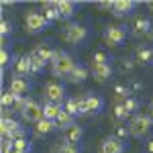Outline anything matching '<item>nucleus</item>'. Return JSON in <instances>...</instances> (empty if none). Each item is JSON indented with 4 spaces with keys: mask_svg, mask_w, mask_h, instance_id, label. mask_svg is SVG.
Wrapping results in <instances>:
<instances>
[{
    "mask_svg": "<svg viewBox=\"0 0 153 153\" xmlns=\"http://www.w3.org/2000/svg\"><path fill=\"white\" fill-rule=\"evenodd\" d=\"M76 68V61L70 53H63V51H57V55L51 63V74L55 78H68L71 74V70Z\"/></svg>",
    "mask_w": 153,
    "mask_h": 153,
    "instance_id": "nucleus-1",
    "label": "nucleus"
},
{
    "mask_svg": "<svg viewBox=\"0 0 153 153\" xmlns=\"http://www.w3.org/2000/svg\"><path fill=\"white\" fill-rule=\"evenodd\" d=\"M47 25H49L47 19L43 16V12H39V10H29L27 16H25V31L29 35H37L41 31H45Z\"/></svg>",
    "mask_w": 153,
    "mask_h": 153,
    "instance_id": "nucleus-2",
    "label": "nucleus"
},
{
    "mask_svg": "<svg viewBox=\"0 0 153 153\" xmlns=\"http://www.w3.org/2000/svg\"><path fill=\"white\" fill-rule=\"evenodd\" d=\"M153 127V120L149 118V114H137L133 117V120L129 123V131H131V137L135 139H143Z\"/></svg>",
    "mask_w": 153,
    "mask_h": 153,
    "instance_id": "nucleus-3",
    "label": "nucleus"
},
{
    "mask_svg": "<svg viewBox=\"0 0 153 153\" xmlns=\"http://www.w3.org/2000/svg\"><path fill=\"white\" fill-rule=\"evenodd\" d=\"M86 37H88V29H86L84 25L70 23L63 29V41L70 43V45H80Z\"/></svg>",
    "mask_w": 153,
    "mask_h": 153,
    "instance_id": "nucleus-4",
    "label": "nucleus"
},
{
    "mask_svg": "<svg viewBox=\"0 0 153 153\" xmlns=\"http://www.w3.org/2000/svg\"><path fill=\"white\" fill-rule=\"evenodd\" d=\"M43 100L45 102H55V104H63L65 102V88L59 82H47L43 88Z\"/></svg>",
    "mask_w": 153,
    "mask_h": 153,
    "instance_id": "nucleus-5",
    "label": "nucleus"
},
{
    "mask_svg": "<svg viewBox=\"0 0 153 153\" xmlns=\"http://www.w3.org/2000/svg\"><path fill=\"white\" fill-rule=\"evenodd\" d=\"M125 39H127V31H125V27H120V25H110L104 31V41H106V45H110V47L123 45Z\"/></svg>",
    "mask_w": 153,
    "mask_h": 153,
    "instance_id": "nucleus-6",
    "label": "nucleus"
},
{
    "mask_svg": "<svg viewBox=\"0 0 153 153\" xmlns=\"http://www.w3.org/2000/svg\"><path fill=\"white\" fill-rule=\"evenodd\" d=\"M82 106H84V114H98L104 108V100L96 94H88L82 96Z\"/></svg>",
    "mask_w": 153,
    "mask_h": 153,
    "instance_id": "nucleus-7",
    "label": "nucleus"
},
{
    "mask_svg": "<svg viewBox=\"0 0 153 153\" xmlns=\"http://www.w3.org/2000/svg\"><path fill=\"white\" fill-rule=\"evenodd\" d=\"M21 117H23L25 123H33V125H37L39 120H43V104H39L37 100H31V104L27 106V110H25Z\"/></svg>",
    "mask_w": 153,
    "mask_h": 153,
    "instance_id": "nucleus-8",
    "label": "nucleus"
},
{
    "mask_svg": "<svg viewBox=\"0 0 153 153\" xmlns=\"http://www.w3.org/2000/svg\"><path fill=\"white\" fill-rule=\"evenodd\" d=\"M98 153H125V141L117 139L114 135L104 137V141L100 143V149Z\"/></svg>",
    "mask_w": 153,
    "mask_h": 153,
    "instance_id": "nucleus-9",
    "label": "nucleus"
},
{
    "mask_svg": "<svg viewBox=\"0 0 153 153\" xmlns=\"http://www.w3.org/2000/svg\"><path fill=\"white\" fill-rule=\"evenodd\" d=\"M31 90V84L27 78H21V76H12L10 82H8V92L16 96H27V92Z\"/></svg>",
    "mask_w": 153,
    "mask_h": 153,
    "instance_id": "nucleus-10",
    "label": "nucleus"
},
{
    "mask_svg": "<svg viewBox=\"0 0 153 153\" xmlns=\"http://www.w3.org/2000/svg\"><path fill=\"white\" fill-rule=\"evenodd\" d=\"M19 129H23V127H21V123H19L16 118L6 117V114L2 117V120H0V131H2V139H4V141H6V139H10Z\"/></svg>",
    "mask_w": 153,
    "mask_h": 153,
    "instance_id": "nucleus-11",
    "label": "nucleus"
},
{
    "mask_svg": "<svg viewBox=\"0 0 153 153\" xmlns=\"http://www.w3.org/2000/svg\"><path fill=\"white\" fill-rule=\"evenodd\" d=\"M112 76V65L110 63H100V65H92V78L98 84L108 82V78Z\"/></svg>",
    "mask_w": 153,
    "mask_h": 153,
    "instance_id": "nucleus-12",
    "label": "nucleus"
},
{
    "mask_svg": "<svg viewBox=\"0 0 153 153\" xmlns=\"http://www.w3.org/2000/svg\"><path fill=\"white\" fill-rule=\"evenodd\" d=\"M57 120H49V118H43V120H39L35 125V135L37 137H47L51 135L53 131H57Z\"/></svg>",
    "mask_w": 153,
    "mask_h": 153,
    "instance_id": "nucleus-13",
    "label": "nucleus"
},
{
    "mask_svg": "<svg viewBox=\"0 0 153 153\" xmlns=\"http://www.w3.org/2000/svg\"><path fill=\"white\" fill-rule=\"evenodd\" d=\"M151 21L145 19V16H137L135 23H133V35L135 37H143V35H149L151 33Z\"/></svg>",
    "mask_w": 153,
    "mask_h": 153,
    "instance_id": "nucleus-14",
    "label": "nucleus"
},
{
    "mask_svg": "<svg viewBox=\"0 0 153 153\" xmlns=\"http://www.w3.org/2000/svg\"><path fill=\"white\" fill-rule=\"evenodd\" d=\"M31 74V57L29 55H19L14 59V76H29Z\"/></svg>",
    "mask_w": 153,
    "mask_h": 153,
    "instance_id": "nucleus-15",
    "label": "nucleus"
},
{
    "mask_svg": "<svg viewBox=\"0 0 153 153\" xmlns=\"http://www.w3.org/2000/svg\"><path fill=\"white\" fill-rule=\"evenodd\" d=\"M137 2L135 0H114V8H112V14L114 16H123V14H131L135 10Z\"/></svg>",
    "mask_w": 153,
    "mask_h": 153,
    "instance_id": "nucleus-16",
    "label": "nucleus"
},
{
    "mask_svg": "<svg viewBox=\"0 0 153 153\" xmlns=\"http://www.w3.org/2000/svg\"><path fill=\"white\" fill-rule=\"evenodd\" d=\"M51 153H82V149H80V145H74V143H68L65 139H59L51 147Z\"/></svg>",
    "mask_w": 153,
    "mask_h": 153,
    "instance_id": "nucleus-17",
    "label": "nucleus"
},
{
    "mask_svg": "<svg viewBox=\"0 0 153 153\" xmlns=\"http://www.w3.org/2000/svg\"><path fill=\"white\" fill-rule=\"evenodd\" d=\"M63 108L74 114V117H84V106H82V98H68L63 102Z\"/></svg>",
    "mask_w": 153,
    "mask_h": 153,
    "instance_id": "nucleus-18",
    "label": "nucleus"
},
{
    "mask_svg": "<svg viewBox=\"0 0 153 153\" xmlns=\"http://www.w3.org/2000/svg\"><path fill=\"white\" fill-rule=\"evenodd\" d=\"M63 110V104H55V102H43V118L49 120H57L59 112Z\"/></svg>",
    "mask_w": 153,
    "mask_h": 153,
    "instance_id": "nucleus-19",
    "label": "nucleus"
},
{
    "mask_svg": "<svg viewBox=\"0 0 153 153\" xmlns=\"http://www.w3.org/2000/svg\"><path fill=\"white\" fill-rule=\"evenodd\" d=\"M153 61V49L151 47H141L135 53V63L137 65H149Z\"/></svg>",
    "mask_w": 153,
    "mask_h": 153,
    "instance_id": "nucleus-20",
    "label": "nucleus"
},
{
    "mask_svg": "<svg viewBox=\"0 0 153 153\" xmlns=\"http://www.w3.org/2000/svg\"><path fill=\"white\" fill-rule=\"evenodd\" d=\"M57 10L61 19H71L76 12V2L71 0H57Z\"/></svg>",
    "mask_w": 153,
    "mask_h": 153,
    "instance_id": "nucleus-21",
    "label": "nucleus"
},
{
    "mask_svg": "<svg viewBox=\"0 0 153 153\" xmlns=\"http://www.w3.org/2000/svg\"><path fill=\"white\" fill-rule=\"evenodd\" d=\"M43 16L47 19V23H55L59 21V10H57V2H43Z\"/></svg>",
    "mask_w": 153,
    "mask_h": 153,
    "instance_id": "nucleus-22",
    "label": "nucleus"
},
{
    "mask_svg": "<svg viewBox=\"0 0 153 153\" xmlns=\"http://www.w3.org/2000/svg\"><path fill=\"white\" fill-rule=\"evenodd\" d=\"M57 127L61 131H68V129H71V127H76V117L74 114H70L65 108L59 112V117H57Z\"/></svg>",
    "mask_w": 153,
    "mask_h": 153,
    "instance_id": "nucleus-23",
    "label": "nucleus"
},
{
    "mask_svg": "<svg viewBox=\"0 0 153 153\" xmlns=\"http://www.w3.org/2000/svg\"><path fill=\"white\" fill-rule=\"evenodd\" d=\"M33 53H35L39 59H43L45 63H53V59H55V55H57V51H55V49H49V47H45V45L35 47V49H33Z\"/></svg>",
    "mask_w": 153,
    "mask_h": 153,
    "instance_id": "nucleus-24",
    "label": "nucleus"
},
{
    "mask_svg": "<svg viewBox=\"0 0 153 153\" xmlns=\"http://www.w3.org/2000/svg\"><path fill=\"white\" fill-rule=\"evenodd\" d=\"M86 78H88V70H86L84 65H80V63H76V68H74L71 74L68 76V82L70 84H82Z\"/></svg>",
    "mask_w": 153,
    "mask_h": 153,
    "instance_id": "nucleus-25",
    "label": "nucleus"
},
{
    "mask_svg": "<svg viewBox=\"0 0 153 153\" xmlns=\"http://www.w3.org/2000/svg\"><path fill=\"white\" fill-rule=\"evenodd\" d=\"M82 137H84V129L76 125V127H71V129H68V131H65V137H63V139H65L68 143H74V145H80V141H82Z\"/></svg>",
    "mask_w": 153,
    "mask_h": 153,
    "instance_id": "nucleus-26",
    "label": "nucleus"
},
{
    "mask_svg": "<svg viewBox=\"0 0 153 153\" xmlns=\"http://www.w3.org/2000/svg\"><path fill=\"white\" fill-rule=\"evenodd\" d=\"M19 98H21V96H16V94H12V92H8V90H6V92L2 94V98H0V104H2V108H4V110H8V108L12 110V106H14V102H16Z\"/></svg>",
    "mask_w": 153,
    "mask_h": 153,
    "instance_id": "nucleus-27",
    "label": "nucleus"
},
{
    "mask_svg": "<svg viewBox=\"0 0 153 153\" xmlns=\"http://www.w3.org/2000/svg\"><path fill=\"white\" fill-rule=\"evenodd\" d=\"M29 57H31V74H39V71L45 70V65H47V63H45L43 59H39L33 51L29 53Z\"/></svg>",
    "mask_w": 153,
    "mask_h": 153,
    "instance_id": "nucleus-28",
    "label": "nucleus"
},
{
    "mask_svg": "<svg viewBox=\"0 0 153 153\" xmlns=\"http://www.w3.org/2000/svg\"><path fill=\"white\" fill-rule=\"evenodd\" d=\"M112 114H114V120H117V123H123V120H127V117H129V112H127V108H125V104H123V102L114 104Z\"/></svg>",
    "mask_w": 153,
    "mask_h": 153,
    "instance_id": "nucleus-29",
    "label": "nucleus"
},
{
    "mask_svg": "<svg viewBox=\"0 0 153 153\" xmlns=\"http://www.w3.org/2000/svg\"><path fill=\"white\" fill-rule=\"evenodd\" d=\"M31 100H33V98H29V96H21V98H19V100L14 102L12 110H14V112H21V114H23L25 110H27V106L31 104Z\"/></svg>",
    "mask_w": 153,
    "mask_h": 153,
    "instance_id": "nucleus-30",
    "label": "nucleus"
},
{
    "mask_svg": "<svg viewBox=\"0 0 153 153\" xmlns=\"http://www.w3.org/2000/svg\"><path fill=\"white\" fill-rule=\"evenodd\" d=\"M114 94H117V98L118 100H120V102H125V100H127V98H129V88H127V86H123V84H117V86H114Z\"/></svg>",
    "mask_w": 153,
    "mask_h": 153,
    "instance_id": "nucleus-31",
    "label": "nucleus"
},
{
    "mask_svg": "<svg viewBox=\"0 0 153 153\" xmlns=\"http://www.w3.org/2000/svg\"><path fill=\"white\" fill-rule=\"evenodd\" d=\"M123 104H125V108H127V112L131 114V112H135V110L139 108V100H137V98H133V96H129Z\"/></svg>",
    "mask_w": 153,
    "mask_h": 153,
    "instance_id": "nucleus-32",
    "label": "nucleus"
},
{
    "mask_svg": "<svg viewBox=\"0 0 153 153\" xmlns=\"http://www.w3.org/2000/svg\"><path fill=\"white\" fill-rule=\"evenodd\" d=\"M8 63H10V53H8L6 47H2V51H0V68H2V71L6 70Z\"/></svg>",
    "mask_w": 153,
    "mask_h": 153,
    "instance_id": "nucleus-33",
    "label": "nucleus"
},
{
    "mask_svg": "<svg viewBox=\"0 0 153 153\" xmlns=\"http://www.w3.org/2000/svg\"><path fill=\"white\" fill-rule=\"evenodd\" d=\"M114 137H117V139H120V141H125L127 137H131L129 127H117V129H114Z\"/></svg>",
    "mask_w": 153,
    "mask_h": 153,
    "instance_id": "nucleus-34",
    "label": "nucleus"
},
{
    "mask_svg": "<svg viewBox=\"0 0 153 153\" xmlns=\"http://www.w3.org/2000/svg\"><path fill=\"white\" fill-rule=\"evenodd\" d=\"M100 63H108V57L102 51H96L94 55H92V65H100Z\"/></svg>",
    "mask_w": 153,
    "mask_h": 153,
    "instance_id": "nucleus-35",
    "label": "nucleus"
},
{
    "mask_svg": "<svg viewBox=\"0 0 153 153\" xmlns=\"http://www.w3.org/2000/svg\"><path fill=\"white\" fill-rule=\"evenodd\" d=\"M12 33V23L10 21H6V19H2V23H0V35L6 37Z\"/></svg>",
    "mask_w": 153,
    "mask_h": 153,
    "instance_id": "nucleus-36",
    "label": "nucleus"
},
{
    "mask_svg": "<svg viewBox=\"0 0 153 153\" xmlns=\"http://www.w3.org/2000/svg\"><path fill=\"white\" fill-rule=\"evenodd\" d=\"M98 6L104 8V10H112L114 8V0H102V2H98Z\"/></svg>",
    "mask_w": 153,
    "mask_h": 153,
    "instance_id": "nucleus-37",
    "label": "nucleus"
},
{
    "mask_svg": "<svg viewBox=\"0 0 153 153\" xmlns=\"http://www.w3.org/2000/svg\"><path fill=\"white\" fill-rule=\"evenodd\" d=\"M133 65H135V63H123V71H131Z\"/></svg>",
    "mask_w": 153,
    "mask_h": 153,
    "instance_id": "nucleus-38",
    "label": "nucleus"
},
{
    "mask_svg": "<svg viewBox=\"0 0 153 153\" xmlns=\"http://www.w3.org/2000/svg\"><path fill=\"white\" fill-rule=\"evenodd\" d=\"M147 114H149V118H151V120H153V106H151V108H149V112H147Z\"/></svg>",
    "mask_w": 153,
    "mask_h": 153,
    "instance_id": "nucleus-39",
    "label": "nucleus"
},
{
    "mask_svg": "<svg viewBox=\"0 0 153 153\" xmlns=\"http://www.w3.org/2000/svg\"><path fill=\"white\" fill-rule=\"evenodd\" d=\"M147 147H149V153H153V141H149V145H147Z\"/></svg>",
    "mask_w": 153,
    "mask_h": 153,
    "instance_id": "nucleus-40",
    "label": "nucleus"
},
{
    "mask_svg": "<svg viewBox=\"0 0 153 153\" xmlns=\"http://www.w3.org/2000/svg\"><path fill=\"white\" fill-rule=\"evenodd\" d=\"M149 6H151V8H153V2H149Z\"/></svg>",
    "mask_w": 153,
    "mask_h": 153,
    "instance_id": "nucleus-41",
    "label": "nucleus"
},
{
    "mask_svg": "<svg viewBox=\"0 0 153 153\" xmlns=\"http://www.w3.org/2000/svg\"><path fill=\"white\" fill-rule=\"evenodd\" d=\"M151 106H153V104H151Z\"/></svg>",
    "mask_w": 153,
    "mask_h": 153,
    "instance_id": "nucleus-42",
    "label": "nucleus"
}]
</instances>
